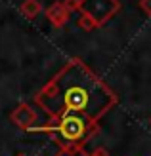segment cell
<instances>
[{
    "mask_svg": "<svg viewBox=\"0 0 151 156\" xmlns=\"http://www.w3.org/2000/svg\"><path fill=\"white\" fill-rule=\"evenodd\" d=\"M117 101V93L77 57L69 59L35 95V105L48 118L81 114L92 122H100Z\"/></svg>",
    "mask_w": 151,
    "mask_h": 156,
    "instance_id": "cell-1",
    "label": "cell"
},
{
    "mask_svg": "<svg viewBox=\"0 0 151 156\" xmlns=\"http://www.w3.org/2000/svg\"><path fill=\"white\" fill-rule=\"evenodd\" d=\"M31 131H40L52 137L59 151L84 149V145L100 133V122H92L81 114H63L48 118L44 126H35Z\"/></svg>",
    "mask_w": 151,
    "mask_h": 156,
    "instance_id": "cell-2",
    "label": "cell"
},
{
    "mask_svg": "<svg viewBox=\"0 0 151 156\" xmlns=\"http://www.w3.org/2000/svg\"><path fill=\"white\" fill-rule=\"evenodd\" d=\"M121 10L119 0H78V10L82 17H86L96 29L103 27L115 13Z\"/></svg>",
    "mask_w": 151,
    "mask_h": 156,
    "instance_id": "cell-3",
    "label": "cell"
},
{
    "mask_svg": "<svg viewBox=\"0 0 151 156\" xmlns=\"http://www.w3.org/2000/svg\"><path fill=\"white\" fill-rule=\"evenodd\" d=\"M10 120H12L17 128L31 131V129L36 126V122H38V114L35 112V108L31 107L29 103H21V105L10 114Z\"/></svg>",
    "mask_w": 151,
    "mask_h": 156,
    "instance_id": "cell-4",
    "label": "cell"
},
{
    "mask_svg": "<svg viewBox=\"0 0 151 156\" xmlns=\"http://www.w3.org/2000/svg\"><path fill=\"white\" fill-rule=\"evenodd\" d=\"M46 17H48V21L54 27L61 29V27L67 25V21L71 17V12L65 8L63 2H54V4H50L48 8H46Z\"/></svg>",
    "mask_w": 151,
    "mask_h": 156,
    "instance_id": "cell-5",
    "label": "cell"
},
{
    "mask_svg": "<svg viewBox=\"0 0 151 156\" xmlns=\"http://www.w3.org/2000/svg\"><path fill=\"white\" fill-rule=\"evenodd\" d=\"M19 12L23 13V17L27 19H35L38 13L42 12V4L38 0H25L21 6H19Z\"/></svg>",
    "mask_w": 151,
    "mask_h": 156,
    "instance_id": "cell-6",
    "label": "cell"
},
{
    "mask_svg": "<svg viewBox=\"0 0 151 156\" xmlns=\"http://www.w3.org/2000/svg\"><path fill=\"white\" fill-rule=\"evenodd\" d=\"M55 156H88L84 149H73V151H59Z\"/></svg>",
    "mask_w": 151,
    "mask_h": 156,
    "instance_id": "cell-7",
    "label": "cell"
},
{
    "mask_svg": "<svg viewBox=\"0 0 151 156\" xmlns=\"http://www.w3.org/2000/svg\"><path fill=\"white\" fill-rule=\"evenodd\" d=\"M140 8H142V12L145 15L151 17V0H140Z\"/></svg>",
    "mask_w": 151,
    "mask_h": 156,
    "instance_id": "cell-8",
    "label": "cell"
},
{
    "mask_svg": "<svg viewBox=\"0 0 151 156\" xmlns=\"http://www.w3.org/2000/svg\"><path fill=\"white\" fill-rule=\"evenodd\" d=\"M63 4H65V8H67L69 12H75V10H78V0H65Z\"/></svg>",
    "mask_w": 151,
    "mask_h": 156,
    "instance_id": "cell-9",
    "label": "cell"
},
{
    "mask_svg": "<svg viewBox=\"0 0 151 156\" xmlns=\"http://www.w3.org/2000/svg\"><path fill=\"white\" fill-rule=\"evenodd\" d=\"M88 156H109V152L103 149V147H98V149H94L92 152H88Z\"/></svg>",
    "mask_w": 151,
    "mask_h": 156,
    "instance_id": "cell-10",
    "label": "cell"
},
{
    "mask_svg": "<svg viewBox=\"0 0 151 156\" xmlns=\"http://www.w3.org/2000/svg\"><path fill=\"white\" fill-rule=\"evenodd\" d=\"M15 156H27V154L25 152H19V154H15Z\"/></svg>",
    "mask_w": 151,
    "mask_h": 156,
    "instance_id": "cell-11",
    "label": "cell"
},
{
    "mask_svg": "<svg viewBox=\"0 0 151 156\" xmlns=\"http://www.w3.org/2000/svg\"><path fill=\"white\" fill-rule=\"evenodd\" d=\"M149 124H151V120H149Z\"/></svg>",
    "mask_w": 151,
    "mask_h": 156,
    "instance_id": "cell-12",
    "label": "cell"
}]
</instances>
